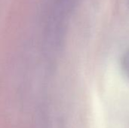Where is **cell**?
<instances>
[{
  "instance_id": "1",
  "label": "cell",
  "mask_w": 129,
  "mask_h": 128,
  "mask_svg": "<svg viewBox=\"0 0 129 128\" xmlns=\"http://www.w3.org/2000/svg\"><path fill=\"white\" fill-rule=\"evenodd\" d=\"M77 0H52L49 7L46 29L49 38L59 40L74 11Z\"/></svg>"
},
{
  "instance_id": "2",
  "label": "cell",
  "mask_w": 129,
  "mask_h": 128,
  "mask_svg": "<svg viewBox=\"0 0 129 128\" xmlns=\"http://www.w3.org/2000/svg\"><path fill=\"white\" fill-rule=\"evenodd\" d=\"M123 64H124V69L129 76V51L125 54V56L124 57Z\"/></svg>"
}]
</instances>
